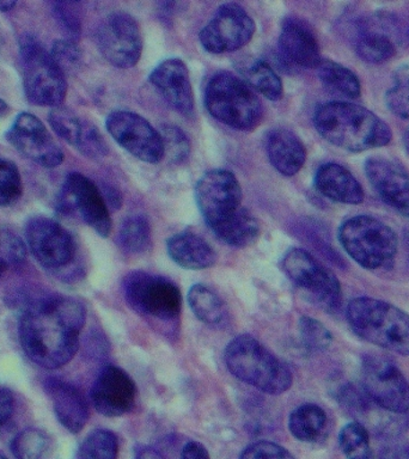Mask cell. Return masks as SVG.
Returning <instances> with one entry per match:
<instances>
[{"mask_svg": "<svg viewBox=\"0 0 409 459\" xmlns=\"http://www.w3.org/2000/svg\"><path fill=\"white\" fill-rule=\"evenodd\" d=\"M84 323L85 308L72 298L36 301L22 316V347L35 364L48 369L59 368L77 353Z\"/></svg>", "mask_w": 409, "mask_h": 459, "instance_id": "obj_1", "label": "cell"}, {"mask_svg": "<svg viewBox=\"0 0 409 459\" xmlns=\"http://www.w3.org/2000/svg\"><path fill=\"white\" fill-rule=\"evenodd\" d=\"M314 125L323 139L348 152L379 149L387 145L393 136L389 126L371 110L343 100L319 106Z\"/></svg>", "mask_w": 409, "mask_h": 459, "instance_id": "obj_2", "label": "cell"}, {"mask_svg": "<svg viewBox=\"0 0 409 459\" xmlns=\"http://www.w3.org/2000/svg\"><path fill=\"white\" fill-rule=\"evenodd\" d=\"M347 321L361 339L408 357L409 315L401 308L373 298H355L348 304Z\"/></svg>", "mask_w": 409, "mask_h": 459, "instance_id": "obj_3", "label": "cell"}, {"mask_svg": "<svg viewBox=\"0 0 409 459\" xmlns=\"http://www.w3.org/2000/svg\"><path fill=\"white\" fill-rule=\"evenodd\" d=\"M226 368L240 382L268 394H280L292 385V372L272 351L249 335L233 339L225 348Z\"/></svg>", "mask_w": 409, "mask_h": 459, "instance_id": "obj_4", "label": "cell"}, {"mask_svg": "<svg viewBox=\"0 0 409 459\" xmlns=\"http://www.w3.org/2000/svg\"><path fill=\"white\" fill-rule=\"evenodd\" d=\"M204 106L215 120L237 131H253L264 117L257 93L231 72H218L210 79Z\"/></svg>", "mask_w": 409, "mask_h": 459, "instance_id": "obj_5", "label": "cell"}, {"mask_svg": "<svg viewBox=\"0 0 409 459\" xmlns=\"http://www.w3.org/2000/svg\"><path fill=\"white\" fill-rule=\"evenodd\" d=\"M339 240L344 251L361 267H389L397 254L398 239L394 230L370 215H357L343 222Z\"/></svg>", "mask_w": 409, "mask_h": 459, "instance_id": "obj_6", "label": "cell"}, {"mask_svg": "<svg viewBox=\"0 0 409 459\" xmlns=\"http://www.w3.org/2000/svg\"><path fill=\"white\" fill-rule=\"evenodd\" d=\"M20 56L27 99L39 107H61L66 99V78L41 42L31 35L22 36Z\"/></svg>", "mask_w": 409, "mask_h": 459, "instance_id": "obj_7", "label": "cell"}, {"mask_svg": "<svg viewBox=\"0 0 409 459\" xmlns=\"http://www.w3.org/2000/svg\"><path fill=\"white\" fill-rule=\"evenodd\" d=\"M282 269L287 278L314 303L326 310L339 307L341 287L336 276L307 250L292 247L283 255Z\"/></svg>", "mask_w": 409, "mask_h": 459, "instance_id": "obj_8", "label": "cell"}, {"mask_svg": "<svg viewBox=\"0 0 409 459\" xmlns=\"http://www.w3.org/2000/svg\"><path fill=\"white\" fill-rule=\"evenodd\" d=\"M361 385L366 396L384 411L393 414L409 411V384L389 359L365 355L361 361Z\"/></svg>", "mask_w": 409, "mask_h": 459, "instance_id": "obj_9", "label": "cell"}, {"mask_svg": "<svg viewBox=\"0 0 409 459\" xmlns=\"http://www.w3.org/2000/svg\"><path fill=\"white\" fill-rule=\"evenodd\" d=\"M126 300L129 307L143 315L169 321L181 312L182 296L170 280L133 272L124 281Z\"/></svg>", "mask_w": 409, "mask_h": 459, "instance_id": "obj_10", "label": "cell"}, {"mask_svg": "<svg viewBox=\"0 0 409 459\" xmlns=\"http://www.w3.org/2000/svg\"><path fill=\"white\" fill-rule=\"evenodd\" d=\"M106 127L111 138L133 157L150 164L163 160V138L142 115L127 110L113 111L107 117Z\"/></svg>", "mask_w": 409, "mask_h": 459, "instance_id": "obj_11", "label": "cell"}, {"mask_svg": "<svg viewBox=\"0 0 409 459\" xmlns=\"http://www.w3.org/2000/svg\"><path fill=\"white\" fill-rule=\"evenodd\" d=\"M255 22L236 3L222 4L200 32L201 46L213 54L235 52L253 39Z\"/></svg>", "mask_w": 409, "mask_h": 459, "instance_id": "obj_12", "label": "cell"}, {"mask_svg": "<svg viewBox=\"0 0 409 459\" xmlns=\"http://www.w3.org/2000/svg\"><path fill=\"white\" fill-rule=\"evenodd\" d=\"M97 45L104 59L118 68L135 66L143 53V35L131 14L114 13L100 25Z\"/></svg>", "mask_w": 409, "mask_h": 459, "instance_id": "obj_13", "label": "cell"}, {"mask_svg": "<svg viewBox=\"0 0 409 459\" xmlns=\"http://www.w3.org/2000/svg\"><path fill=\"white\" fill-rule=\"evenodd\" d=\"M242 196L239 179L224 169L207 171L196 186L197 207L210 228L236 213Z\"/></svg>", "mask_w": 409, "mask_h": 459, "instance_id": "obj_14", "label": "cell"}, {"mask_svg": "<svg viewBox=\"0 0 409 459\" xmlns=\"http://www.w3.org/2000/svg\"><path fill=\"white\" fill-rule=\"evenodd\" d=\"M25 236L32 255L45 267L61 268L74 260V240L71 233L54 219L31 218L25 229Z\"/></svg>", "mask_w": 409, "mask_h": 459, "instance_id": "obj_15", "label": "cell"}, {"mask_svg": "<svg viewBox=\"0 0 409 459\" xmlns=\"http://www.w3.org/2000/svg\"><path fill=\"white\" fill-rule=\"evenodd\" d=\"M61 201L67 211L77 213L100 236H109L113 226L109 210L91 179L79 172H72L64 183Z\"/></svg>", "mask_w": 409, "mask_h": 459, "instance_id": "obj_16", "label": "cell"}, {"mask_svg": "<svg viewBox=\"0 0 409 459\" xmlns=\"http://www.w3.org/2000/svg\"><path fill=\"white\" fill-rule=\"evenodd\" d=\"M7 140L24 157L45 168L59 167L64 152L43 122L30 113L18 115L7 132Z\"/></svg>", "mask_w": 409, "mask_h": 459, "instance_id": "obj_17", "label": "cell"}, {"mask_svg": "<svg viewBox=\"0 0 409 459\" xmlns=\"http://www.w3.org/2000/svg\"><path fill=\"white\" fill-rule=\"evenodd\" d=\"M136 386L131 377L117 366H108L97 377L91 390L96 411L108 418H117L135 407Z\"/></svg>", "mask_w": 409, "mask_h": 459, "instance_id": "obj_18", "label": "cell"}, {"mask_svg": "<svg viewBox=\"0 0 409 459\" xmlns=\"http://www.w3.org/2000/svg\"><path fill=\"white\" fill-rule=\"evenodd\" d=\"M365 175L384 204L409 218V175L401 165L383 157L369 158Z\"/></svg>", "mask_w": 409, "mask_h": 459, "instance_id": "obj_19", "label": "cell"}, {"mask_svg": "<svg viewBox=\"0 0 409 459\" xmlns=\"http://www.w3.org/2000/svg\"><path fill=\"white\" fill-rule=\"evenodd\" d=\"M151 84L165 100L185 117L194 114V93L188 68L182 60H164L150 75Z\"/></svg>", "mask_w": 409, "mask_h": 459, "instance_id": "obj_20", "label": "cell"}, {"mask_svg": "<svg viewBox=\"0 0 409 459\" xmlns=\"http://www.w3.org/2000/svg\"><path fill=\"white\" fill-rule=\"evenodd\" d=\"M279 49L286 63L293 67L316 68L322 60L314 31L300 18L290 17L283 22Z\"/></svg>", "mask_w": 409, "mask_h": 459, "instance_id": "obj_21", "label": "cell"}, {"mask_svg": "<svg viewBox=\"0 0 409 459\" xmlns=\"http://www.w3.org/2000/svg\"><path fill=\"white\" fill-rule=\"evenodd\" d=\"M46 387L61 425L71 433L81 432L89 420L88 403L81 391L59 379L47 380Z\"/></svg>", "mask_w": 409, "mask_h": 459, "instance_id": "obj_22", "label": "cell"}, {"mask_svg": "<svg viewBox=\"0 0 409 459\" xmlns=\"http://www.w3.org/2000/svg\"><path fill=\"white\" fill-rule=\"evenodd\" d=\"M315 188L334 203L359 204L364 201V190L350 170L337 163L323 164L315 175Z\"/></svg>", "mask_w": 409, "mask_h": 459, "instance_id": "obj_23", "label": "cell"}, {"mask_svg": "<svg viewBox=\"0 0 409 459\" xmlns=\"http://www.w3.org/2000/svg\"><path fill=\"white\" fill-rule=\"evenodd\" d=\"M265 150L273 168L289 178L298 174L307 160L303 143L286 128H275L268 133Z\"/></svg>", "mask_w": 409, "mask_h": 459, "instance_id": "obj_24", "label": "cell"}, {"mask_svg": "<svg viewBox=\"0 0 409 459\" xmlns=\"http://www.w3.org/2000/svg\"><path fill=\"white\" fill-rule=\"evenodd\" d=\"M169 256L176 264L190 271L212 267L217 261L213 247L192 232H182L170 237L167 242Z\"/></svg>", "mask_w": 409, "mask_h": 459, "instance_id": "obj_25", "label": "cell"}, {"mask_svg": "<svg viewBox=\"0 0 409 459\" xmlns=\"http://www.w3.org/2000/svg\"><path fill=\"white\" fill-rule=\"evenodd\" d=\"M358 29L354 49L361 60L369 64H383L395 56L396 46L394 39L379 25H373L372 22H362Z\"/></svg>", "mask_w": 409, "mask_h": 459, "instance_id": "obj_26", "label": "cell"}, {"mask_svg": "<svg viewBox=\"0 0 409 459\" xmlns=\"http://www.w3.org/2000/svg\"><path fill=\"white\" fill-rule=\"evenodd\" d=\"M211 230L222 243L235 247L251 246L260 235V225L257 218L244 207H240L224 221L212 226Z\"/></svg>", "mask_w": 409, "mask_h": 459, "instance_id": "obj_27", "label": "cell"}, {"mask_svg": "<svg viewBox=\"0 0 409 459\" xmlns=\"http://www.w3.org/2000/svg\"><path fill=\"white\" fill-rule=\"evenodd\" d=\"M190 310L204 325L222 328L228 321V310L222 298L203 283L194 285L188 292Z\"/></svg>", "mask_w": 409, "mask_h": 459, "instance_id": "obj_28", "label": "cell"}, {"mask_svg": "<svg viewBox=\"0 0 409 459\" xmlns=\"http://www.w3.org/2000/svg\"><path fill=\"white\" fill-rule=\"evenodd\" d=\"M316 70L323 86L333 95L348 100L358 99L361 96V82L350 68L335 61L322 59Z\"/></svg>", "mask_w": 409, "mask_h": 459, "instance_id": "obj_29", "label": "cell"}, {"mask_svg": "<svg viewBox=\"0 0 409 459\" xmlns=\"http://www.w3.org/2000/svg\"><path fill=\"white\" fill-rule=\"evenodd\" d=\"M326 414L316 404H304L291 412L289 429L296 439L315 443L321 439L326 429Z\"/></svg>", "mask_w": 409, "mask_h": 459, "instance_id": "obj_30", "label": "cell"}, {"mask_svg": "<svg viewBox=\"0 0 409 459\" xmlns=\"http://www.w3.org/2000/svg\"><path fill=\"white\" fill-rule=\"evenodd\" d=\"M246 82L251 89L267 100H279L283 99V86L282 79L276 74L265 61L255 60L246 65L242 70Z\"/></svg>", "mask_w": 409, "mask_h": 459, "instance_id": "obj_31", "label": "cell"}, {"mask_svg": "<svg viewBox=\"0 0 409 459\" xmlns=\"http://www.w3.org/2000/svg\"><path fill=\"white\" fill-rule=\"evenodd\" d=\"M341 450L347 459H373L369 430L361 422H350L341 429Z\"/></svg>", "mask_w": 409, "mask_h": 459, "instance_id": "obj_32", "label": "cell"}, {"mask_svg": "<svg viewBox=\"0 0 409 459\" xmlns=\"http://www.w3.org/2000/svg\"><path fill=\"white\" fill-rule=\"evenodd\" d=\"M118 240L128 253H143L151 243V229L149 221L144 215H131L122 222Z\"/></svg>", "mask_w": 409, "mask_h": 459, "instance_id": "obj_33", "label": "cell"}, {"mask_svg": "<svg viewBox=\"0 0 409 459\" xmlns=\"http://www.w3.org/2000/svg\"><path fill=\"white\" fill-rule=\"evenodd\" d=\"M117 436L110 430L96 429L83 441L77 459H117Z\"/></svg>", "mask_w": 409, "mask_h": 459, "instance_id": "obj_34", "label": "cell"}, {"mask_svg": "<svg viewBox=\"0 0 409 459\" xmlns=\"http://www.w3.org/2000/svg\"><path fill=\"white\" fill-rule=\"evenodd\" d=\"M48 121L50 127L61 139L72 146L78 147L84 131L85 121L79 118L74 111L64 107L53 108L49 113Z\"/></svg>", "mask_w": 409, "mask_h": 459, "instance_id": "obj_35", "label": "cell"}, {"mask_svg": "<svg viewBox=\"0 0 409 459\" xmlns=\"http://www.w3.org/2000/svg\"><path fill=\"white\" fill-rule=\"evenodd\" d=\"M387 109L397 117L409 120V66H400L394 74V84L386 93Z\"/></svg>", "mask_w": 409, "mask_h": 459, "instance_id": "obj_36", "label": "cell"}, {"mask_svg": "<svg viewBox=\"0 0 409 459\" xmlns=\"http://www.w3.org/2000/svg\"><path fill=\"white\" fill-rule=\"evenodd\" d=\"M48 446V439L42 430H22L11 444V451L16 459H41Z\"/></svg>", "mask_w": 409, "mask_h": 459, "instance_id": "obj_37", "label": "cell"}, {"mask_svg": "<svg viewBox=\"0 0 409 459\" xmlns=\"http://www.w3.org/2000/svg\"><path fill=\"white\" fill-rule=\"evenodd\" d=\"M22 192L23 185L20 170L13 161L0 157V207L16 203Z\"/></svg>", "mask_w": 409, "mask_h": 459, "instance_id": "obj_38", "label": "cell"}, {"mask_svg": "<svg viewBox=\"0 0 409 459\" xmlns=\"http://www.w3.org/2000/svg\"><path fill=\"white\" fill-rule=\"evenodd\" d=\"M300 333L305 346L311 351L328 350L333 342V336L329 330L318 319L307 317V316L300 319Z\"/></svg>", "mask_w": 409, "mask_h": 459, "instance_id": "obj_39", "label": "cell"}, {"mask_svg": "<svg viewBox=\"0 0 409 459\" xmlns=\"http://www.w3.org/2000/svg\"><path fill=\"white\" fill-rule=\"evenodd\" d=\"M50 56L65 75L74 74L81 67L82 52L75 42L70 39H59L54 42Z\"/></svg>", "mask_w": 409, "mask_h": 459, "instance_id": "obj_40", "label": "cell"}, {"mask_svg": "<svg viewBox=\"0 0 409 459\" xmlns=\"http://www.w3.org/2000/svg\"><path fill=\"white\" fill-rule=\"evenodd\" d=\"M160 133L163 138L164 151L167 156L174 161H181L188 157L189 140L181 129L174 127V126H164Z\"/></svg>", "mask_w": 409, "mask_h": 459, "instance_id": "obj_41", "label": "cell"}, {"mask_svg": "<svg viewBox=\"0 0 409 459\" xmlns=\"http://www.w3.org/2000/svg\"><path fill=\"white\" fill-rule=\"evenodd\" d=\"M240 459H294L286 448L269 441L251 444L243 451Z\"/></svg>", "mask_w": 409, "mask_h": 459, "instance_id": "obj_42", "label": "cell"}, {"mask_svg": "<svg viewBox=\"0 0 409 459\" xmlns=\"http://www.w3.org/2000/svg\"><path fill=\"white\" fill-rule=\"evenodd\" d=\"M54 11H56L57 21L70 36L67 39L75 42L74 39H78L79 32H81V22H79L77 13L72 9L70 4H56Z\"/></svg>", "mask_w": 409, "mask_h": 459, "instance_id": "obj_43", "label": "cell"}, {"mask_svg": "<svg viewBox=\"0 0 409 459\" xmlns=\"http://www.w3.org/2000/svg\"><path fill=\"white\" fill-rule=\"evenodd\" d=\"M14 407L13 396L5 387H0V426L9 421Z\"/></svg>", "mask_w": 409, "mask_h": 459, "instance_id": "obj_44", "label": "cell"}, {"mask_svg": "<svg viewBox=\"0 0 409 459\" xmlns=\"http://www.w3.org/2000/svg\"><path fill=\"white\" fill-rule=\"evenodd\" d=\"M379 459H409V446L405 444H390L379 451Z\"/></svg>", "mask_w": 409, "mask_h": 459, "instance_id": "obj_45", "label": "cell"}, {"mask_svg": "<svg viewBox=\"0 0 409 459\" xmlns=\"http://www.w3.org/2000/svg\"><path fill=\"white\" fill-rule=\"evenodd\" d=\"M181 459H210L206 447L196 441H189L183 447Z\"/></svg>", "mask_w": 409, "mask_h": 459, "instance_id": "obj_46", "label": "cell"}, {"mask_svg": "<svg viewBox=\"0 0 409 459\" xmlns=\"http://www.w3.org/2000/svg\"><path fill=\"white\" fill-rule=\"evenodd\" d=\"M136 459H163L161 455L158 454L157 451L152 450V448H146L140 452L138 457Z\"/></svg>", "mask_w": 409, "mask_h": 459, "instance_id": "obj_47", "label": "cell"}, {"mask_svg": "<svg viewBox=\"0 0 409 459\" xmlns=\"http://www.w3.org/2000/svg\"><path fill=\"white\" fill-rule=\"evenodd\" d=\"M17 5L13 0H0V11L2 13H7V11L13 10Z\"/></svg>", "mask_w": 409, "mask_h": 459, "instance_id": "obj_48", "label": "cell"}, {"mask_svg": "<svg viewBox=\"0 0 409 459\" xmlns=\"http://www.w3.org/2000/svg\"><path fill=\"white\" fill-rule=\"evenodd\" d=\"M9 111V106L0 99V117H3Z\"/></svg>", "mask_w": 409, "mask_h": 459, "instance_id": "obj_49", "label": "cell"}, {"mask_svg": "<svg viewBox=\"0 0 409 459\" xmlns=\"http://www.w3.org/2000/svg\"><path fill=\"white\" fill-rule=\"evenodd\" d=\"M404 143H405V151H407V153L409 154V127H408L407 131H405V133Z\"/></svg>", "mask_w": 409, "mask_h": 459, "instance_id": "obj_50", "label": "cell"}, {"mask_svg": "<svg viewBox=\"0 0 409 459\" xmlns=\"http://www.w3.org/2000/svg\"><path fill=\"white\" fill-rule=\"evenodd\" d=\"M7 269V262L5 260H3V258H0V275L3 274L4 272H5Z\"/></svg>", "mask_w": 409, "mask_h": 459, "instance_id": "obj_51", "label": "cell"}, {"mask_svg": "<svg viewBox=\"0 0 409 459\" xmlns=\"http://www.w3.org/2000/svg\"><path fill=\"white\" fill-rule=\"evenodd\" d=\"M0 459H7L6 457H4L3 455H0Z\"/></svg>", "mask_w": 409, "mask_h": 459, "instance_id": "obj_52", "label": "cell"}, {"mask_svg": "<svg viewBox=\"0 0 409 459\" xmlns=\"http://www.w3.org/2000/svg\"><path fill=\"white\" fill-rule=\"evenodd\" d=\"M408 36H409V31H408Z\"/></svg>", "mask_w": 409, "mask_h": 459, "instance_id": "obj_53", "label": "cell"}]
</instances>
